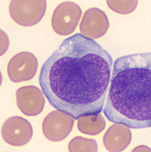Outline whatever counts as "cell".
I'll return each mask as SVG.
<instances>
[{
    "label": "cell",
    "mask_w": 151,
    "mask_h": 152,
    "mask_svg": "<svg viewBox=\"0 0 151 152\" xmlns=\"http://www.w3.org/2000/svg\"><path fill=\"white\" fill-rule=\"evenodd\" d=\"M74 124V119L69 114L55 110L48 114L42 123L44 135L52 142H60L68 136Z\"/></svg>",
    "instance_id": "5b68a950"
},
{
    "label": "cell",
    "mask_w": 151,
    "mask_h": 152,
    "mask_svg": "<svg viewBox=\"0 0 151 152\" xmlns=\"http://www.w3.org/2000/svg\"><path fill=\"white\" fill-rule=\"evenodd\" d=\"M82 16V9L77 3L64 2L58 5L54 12L52 25L54 31L61 36L73 34Z\"/></svg>",
    "instance_id": "277c9868"
},
{
    "label": "cell",
    "mask_w": 151,
    "mask_h": 152,
    "mask_svg": "<svg viewBox=\"0 0 151 152\" xmlns=\"http://www.w3.org/2000/svg\"><path fill=\"white\" fill-rule=\"evenodd\" d=\"M68 150L70 152H97L98 143L92 139H85L77 136L72 139L69 143Z\"/></svg>",
    "instance_id": "7c38bea8"
},
{
    "label": "cell",
    "mask_w": 151,
    "mask_h": 152,
    "mask_svg": "<svg viewBox=\"0 0 151 152\" xmlns=\"http://www.w3.org/2000/svg\"><path fill=\"white\" fill-rule=\"evenodd\" d=\"M110 54L77 34L44 63L39 81L50 104L73 119L103 111L112 74Z\"/></svg>",
    "instance_id": "6da1fadb"
},
{
    "label": "cell",
    "mask_w": 151,
    "mask_h": 152,
    "mask_svg": "<svg viewBox=\"0 0 151 152\" xmlns=\"http://www.w3.org/2000/svg\"><path fill=\"white\" fill-rule=\"evenodd\" d=\"M103 111L110 122L131 129L151 126V54L116 59Z\"/></svg>",
    "instance_id": "7a4b0ae2"
},
{
    "label": "cell",
    "mask_w": 151,
    "mask_h": 152,
    "mask_svg": "<svg viewBox=\"0 0 151 152\" xmlns=\"http://www.w3.org/2000/svg\"><path fill=\"white\" fill-rule=\"evenodd\" d=\"M16 99L18 108L27 116L39 115L45 107V99L43 92L33 86H23L18 89Z\"/></svg>",
    "instance_id": "9c48e42d"
},
{
    "label": "cell",
    "mask_w": 151,
    "mask_h": 152,
    "mask_svg": "<svg viewBox=\"0 0 151 152\" xmlns=\"http://www.w3.org/2000/svg\"><path fill=\"white\" fill-rule=\"evenodd\" d=\"M46 7L45 0H12L9 5V13L18 24L32 27L42 19Z\"/></svg>",
    "instance_id": "3957f363"
},
{
    "label": "cell",
    "mask_w": 151,
    "mask_h": 152,
    "mask_svg": "<svg viewBox=\"0 0 151 152\" xmlns=\"http://www.w3.org/2000/svg\"><path fill=\"white\" fill-rule=\"evenodd\" d=\"M38 69V60L33 53L19 52L9 61L8 75L14 83L30 80L34 77Z\"/></svg>",
    "instance_id": "8992f818"
},
{
    "label": "cell",
    "mask_w": 151,
    "mask_h": 152,
    "mask_svg": "<svg viewBox=\"0 0 151 152\" xmlns=\"http://www.w3.org/2000/svg\"><path fill=\"white\" fill-rule=\"evenodd\" d=\"M8 45H9V39L5 32L1 30V53L0 55H2L6 52Z\"/></svg>",
    "instance_id": "5bb4252c"
},
{
    "label": "cell",
    "mask_w": 151,
    "mask_h": 152,
    "mask_svg": "<svg viewBox=\"0 0 151 152\" xmlns=\"http://www.w3.org/2000/svg\"><path fill=\"white\" fill-rule=\"evenodd\" d=\"M109 27L110 22L105 12L97 8H91L84 14L80 30L83 37L94 40L104 36Z\"/></svg>",
    "instance_id": "ba28073f"
},
{
    "label": "cell",
    "mask_w": 151,
    "mask_h": 152,
    "mask_svg": "<svg viewBox=\"0 0 151 152\" xmlns=\"http://www.w3.org/2000/svg\"><path fill=\"white\" fill-rule=\"evenodd\" d=\"M105 126L106 121L101 114L82 116L78 119V129L86 135H98Z\"/></svg>",
    "instance_id": "8fae6325"
},
{
    "label": "cell",
    "mask_w": 151,
    "mask_h": 152,
    "mask_svg": "<svg viewBox=\"0 0 151 152\" xmlns=\"http://www.w3.org/2000/svg\"><path fill=\"white\" fill-rule=\"evenodd\" d=\"M33 129L27 120L12 117L7 119L2 128V135L6 143L13 146H23L32 139Z\"/></svg>",
    "instance_id": "52a82bcc"
},
{
    "label": "cell",
    "mask_w": 151,
    "mask_h": 152,
    "mask_svg": "<svg viewBox=\"0 0 151 152\" xmlns=\"http://www.w3.org/2000/svg\"><path fill=\"white\" fill-rule=\"evenodd\" d=\"M103 141L104 147L108 151H123L131 143L130 128L124 124H114L104 134Z\"/></svg>",
    "instance_id": "30bf717a"
},
{
    "label": "cell",
    "mask_w": 151,
    "mask_h": 152,
    "mask_svg": "<svg viewBox=\"0 0 151 152\" xmlns=\"http://www.w3.org/2000/svg\"><path fill=\"white\" fill-rule=\"evenodd\" d=\"M138 0H107V4L111 10L122 15L131 13L138 6Z\"/></svg>",
    "instance_id": "4fadbf2b"
}]
</instances>
